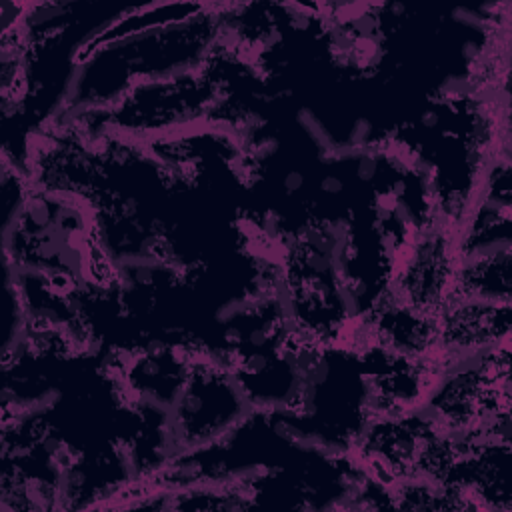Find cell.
I'll use <instances>...</instances> for the list:
<instances>
[{"mask_svg": "<svg viewBox=\"0 0 512 512\" xmlns=\"http://www.w3.org/2000/svg\"><path fill=\"white\" fill-rule=\"evenodd\" d=\"M454 298L512 302V248L460 260Z\"/></svg>", "mask_w": 512, "mask_h": 512, "instance_id": "obj_4", "label": "cell"}, {"mask_svg": "<svg viewBox=\"0 0 512 512\" xmlns=\"http://www.w3.org/2000/svg\"><path fill=\"white\" fill-rule=\"evenodd\" d=\"M512 302L452 298L438 316V358L446 364L510 340Z\"/></svg>", "mask_w": 512, "mask_h": 512, "instance_id": "obj_3", "label": "cell"}, {"mask_svg": "<svg viewBox=\"0 0 512 512\" xmlns=\"http://www.w3.org/2000/svg\"><path fill=\"white\" fill-rule=\"evenodd\" d=\"M456 270V228L438 220L416 238L388 292L418 312L438 318L454 298Z\"/></svg>", "mask_w": 512, "mask_h": 512, "instance_id": "obj_2", "label": "cell"}, {"mask_svg": "<svg viewBox=\"0 0 512 512\" xmlns=\"http://www.w3.org/2000/svg\"><path fill=\"white\" fill-rule=\"evenodd\" d=\"M252 412L230 368L198 342L186 382L168 408L174 456L224 440Z\"/></svg>", "mask_w": 512, "mask_h": 512, "instance_id": "obj_1", "label": "cell"}]
</instances>
